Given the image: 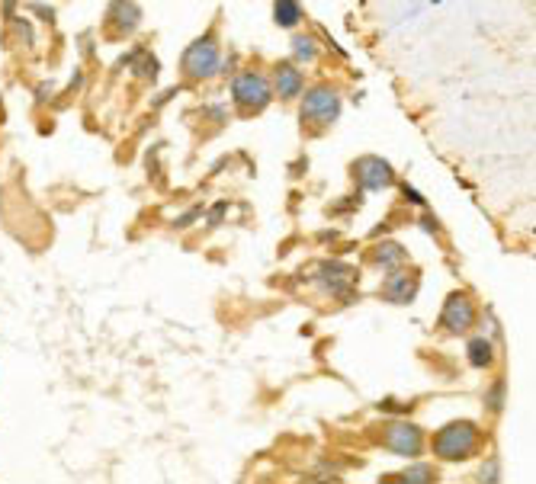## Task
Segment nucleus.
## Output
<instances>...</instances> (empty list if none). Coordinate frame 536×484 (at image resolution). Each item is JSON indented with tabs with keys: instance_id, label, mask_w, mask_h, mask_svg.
Returning a JSON list of instances; mask_svg holds the SVG:
<instances>
[{
	"instance_id": "nucleus-1",
	"label": "nucleus",
	"mask_w": 536,
	"mask_h": 484,
	"mask_svg": "<svg viewBox=\"0 0 536 484\" xmlns=\"http://www.w3.org/2000/svg\"><path fill=\"white\" fill-rule=\"evenodd\" d=\"M475 446H478V430H475V424H469V420L446 424L443 430H437V436H433V452H437L440 458H453V462L472 456Z\"/></svg>"
},
{
	"instance_id": "nucleus-2",
	"label": "nucleus",
	"mask_w": 536,
	"mask_h": 484,
	"mask_svg": "<svg viewBox=\"0 0 536 484\" xmlns=\"http://www.w3.org/2000/svg\"><path fill=\"white\" fill-rule=\"evenodd\" d=\"M232 97H234V103H238L241 110H264V106L270 103V97H273V87H270V80H267L264 74L244 71V74L234 78Z\"/></svg>"
},
{
	"instance_id": "nucleus-3",
	"label": "nucleus",
	"mask_w": 536,
	"mask_h": 484,
	"mask_svg": "<svg viewBox=\"0 0 536 484\" xmlns=\"http://www.w3.org/2000/svg\"><path fill=\"white\" fill-rule=\"evenodd\" d=\"M183 68H187V74H193V78H212V74H219L222 68V55H219V46H215V39H200L193 42V46L187 48V55H183Z\"/></svg>"
},
{
	"instance_id": "nucleus-4",
	"label": "nucleus",
	"mask_w": 536,
	"mask_h": 484,
	"mask_svg": "<svg viewBox=\"0 0 536 484\" xmlns=\"http://www.w3.org/2000/svg\"><path fill=\"white\" fill-rule=\"evenodd\" d=\"M302 116L309 122H334L341 116V97L331 87H315L302 103Z\"/></svg>"
},
{
	"instance_id": "nucleus-5",
	"label": "nucleus",
	"mask_w": 536,
	"mask_h": 484,
	"mask_svg": "<svg viewBox=\"0 0 536 484\" xmlns=\"http://www.w3.org/2000/svg\"><path fill=\"white\" fill-rule=\"evenodd\" d=\"M354 174L366 193H379V189H386L388 183H392V167H388L382 157H360Z\"/></svg>"
},
{
	"instance_id": "nucleus-6",
	"label": "nucleus",
	"mask_w": 536,
	"mask_h": 484,
	"mask_svg": "<svg viewBox=\"0 0 536 484\" xmlns=\"http://www.w3.org/2000/svg\"><path fill=\"white\" fill-rule=\"evenodd\" d=\"M472 321H475V308H472V302L463 295V292H453V295L446 298V305H443V327L453 330V334H463Z\"/></svg>"
},
{
	"instance_id": "nucleus-7",
	"label": "nucleus",
	"mask_w": 536,
	"mask_h": 484,
	"mask_svg": "<svg viewBox=\"0 0 536 484\" xmlns=\"http://www.w3.org/2000/svg\"><path fill=\"white\" fill-rule=\"evenodd\" d=\"M386 446L392 452H398V456H418L421 446H424V439H421V430L414 424H392L386 433Z\"/></svg>"
},
{
	"instance_id": "nucleus-8",
	"label": "nucleus",
	"mask_w": 536,
	"mask_h": 484,
	"mask_svg": "<svg viewBox=\"0 0 536 484\" xmlns=\"http://www.w3.org/2000/svg\"><path fill=\"white\" fill-rule=\"evenodd\" d=\"M414 292H418V276H408V273H395L386 285V295L392 302H411Z\"/></svg>"
},
{
	"instance_id": "nucleus-9",
	"label": "nucleus",
	"mask_w": 536,
	"mask_h": 484,
	"mask_svg": "<svg viewBox=\"0 0 536 484\" xmlns=\"http://www.w3.org/2000/svg\"><path fill=\"white\" fill-rule=\"evenodd\" d=\"M277 90H279V97H296V93L302 90V74H299V68H292V65L277 68Z\"/></svg>"
},
{
	"instance_id": "nucleus-10",
	"label": "nucleus",
	"mask_w": 536,
	"mask_h": 484,
	"mask_svg": "<svg viewBox=\"0 0 536 484\" xmlns=\"http://www.w3.org/2000/svg\"><path fill=\"white\" fill-rule=\"evenodd\" d=\"M273 20H277L279 26H296V23L302 20V7H299L296 0H277V4H273Z\"/></svg>"
},
{
	"instance_id": "nucleus-11",
	"label": "nucleus",
	"mask_w": 536,
	"mask_h": 484,
	"mask_svg": "<svg viewBox=\"0 0 536 484\" xmlns=\"http://www.w3.org/2000/svg\"><path fill=\"white\" fill-rule=\"evenodd\" d=\"M491 359H495V353H491V343L485 340V337H472L469 340V362L478 369L491 366Z\"/></svg>"
},
{
	"instance_id": "nucleus-12",
	"label": "nucleus",
	"mask_w": 536,
	"mask_h": 484,
	"mask_svg": "<svg viewBox=\"0 0 536 484\" xmlns=\"http://www.w3.org/2000/svg\"><path fill=\"white\" fill-rule=\"evenodd\" d=\"M376 260H379L382 266H401V260H405V251H401L398 244H386L379 253H376Z\"/></svg>"
},
{
	"instance_id": "nucleus-13",
	"label": "nucleus",
	"mask_w": 536,
	"mask_h": 484,
	"mask_svg": "<svg viewBox=\"0 0 536 484\" xmlns=\"http://www.w3.org/2000/svg\"><path fill=\"white\" fill-rule=\"evenodd\" d=\"M116 16H119V23H123V29H132L138 20H142V16H138V7H135V4H119V7H116Z\"/></svg>"
},
{
	"instance_id": "nucleus-14",
	"label": "nucleus",
	"mask_w": 536,
	"mask_h": 484,
	"mask_svg": "<svg viewBox=\"0 0 536 484\" xmlns=\"http://www.w3.org/2000/svg\"><path fill=\"white\" fill-rule=\"evenodd\" d=\"M292 52H296L302 61H311V58H315V46H311V39H305V36H299V39L292 42Z\"/></svg>"
},
{
	"instance_id": "nucleus-15",
	"label": "nucleus",
	"mask_w": 536,
	"mask_h": 484,
	"mask_svg": "<svg viewBox=\"0 0 536 484\" xmlns=\"http://www.w3.org/2000/svg\"><path fill=\"white\" fill-rule=\"evenodd\" d=\"M427 478H431V468H411L405 475V481H427Z\"/></svg>"
}]
</instances>
